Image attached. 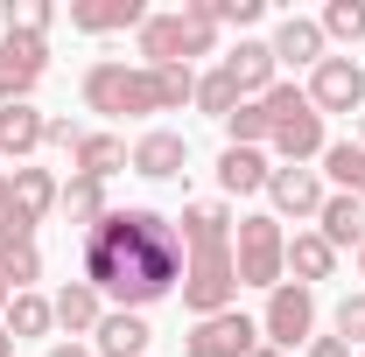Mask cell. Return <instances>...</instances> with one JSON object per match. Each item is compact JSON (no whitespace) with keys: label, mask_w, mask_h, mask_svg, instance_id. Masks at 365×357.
I'll return each mask as SVG.
<instances>
[{"label":"cell","mask_w":365,"mask_h":357,"mask_svg":"<svg viewBox=\"0 0 365 357\" xmlns=\"http://www.w3.org/2000/svg\"><path fill=\"white\" fill-rule=\"evenodd\" d=\"M85 280L113 294L120 309H148L169 287H182V231L162 211H106L85 231Z\"/></svg>","instance_id":"cell-1"},{"label":"cell","mask_w":365,"mask_h":357,"mask_svg":"<svg viewBox=\"0 0 365 357\" xmlns=\"http://www.w3.org/2000/svg\"><path fill=\"white\" fill-rule=\"evenodd\" d=\"M182 309L197 315H225L232 294H239V267H232V211L197 196L182 203Z\"/></svg>","instance_id":"cell-2"},{"label":"cell","mask_w":365,"mask_h":357,"mask_svg":"<svg viewBox=\"0 0 365 357\" xmlns=\"http://www.w3.org/2000/svg\"><path fill=\"white\" fill-rule=\"evenodd\" d=\"M197 98V70L190 63H127L106 56L85 70V105L106 119H140V112H176Z\"/></svg>","instance_id":"cell-3"},{"label":"cell","mask_w":365,"mask_h":357,"mask_svg":"<svg viewBox=\"0 0 365 357\" xmlns=\"http://www.w3.org/2000/svg\"><path fill=\"white\" fill-rule=\"evenodd\" d=\"M134 36H140V63H190V56L218 49V14H211V0H182L169 14H148Z\"/></svg>","instance_id":"cell-4"},{"label":"cell","mask_w":365,"mask_h":357,"mask_svg":"<svg viewBox=\"0 0 365 357\" xmlns=\"http://www.w3.org/2000/svg\"><path fill=\"white\" fill-rule=\"evenodd\" d=\"M267 112H274V134H267V147L281 154V169H309L323 147V112L309 105V91H295V85H274L267 91Z\"/></svg>","instance_id":"cell-5"},{"label":"cell","mask_w":365,"mask_h":357,"mask_svg":"<svg viewBox=\"0 0 365 357\" xmlns=\"http://www.w3.org/2000/svg\"><path fill=\"white\" fill-rule=\"evenodd\" d=\"M232 267H239V287H281L288 280V231H281V218H239L232 224Z\"/></svg>","instance_id":"cell-6"},{"label":"cell","mask_w":365,"mask_h":357,"mask_svg":"<svg viewBox=\"0 0 365 357\" xmlns=\"http://www.w3.org/2000/svg\"><path fill=\"white\" fill-rule=\"evenodd\" d=\"M43 70H49V36H29V28L0 36V105H29Z\"/></svg>","instance_id":"cell-7"},{"label":"cell","mask_w":365,"mask_h":357,"mask_svg":"<svg viewBox=\"0 0 365 357\" xmlns=\"http://www.w3.org/2000/svg\"><path fill=\"white\" fill-rule=\"evenodd\" d=\"M260 329H267L274 351H295L309 329H317V287H295V280H281L267 294V315H260Z\"/></svg>","instance_id":"cell-8"},{"label":"cell","mask_w":365,"mask_h":357,"mask_svg":"<svg viewBox=\"0 0 365 357\" xmlns=\"http://www.w3.org/2000/svg\"><path fill=\"white\" fill-rule=\"evenodd\" d=\"M253 343H260V322H253V315H239V309L204 315V322L182 336V351H190V357H246Z\"/></svg>","instance_id":"cell-9"},{"label":"cell","mask_w":365,"mask_h":357,"mask_svg":"<svg viewBox=\"0 0 365 357\" xmlns=\"http://www.w3.org/2000/svg\"><path fill=\"white\" fill-rule=\"evenodd\" d=\"M309 105L317 112H365V70L351 56H323L309 70Z\"/></svg>","instance_id":"cell-10"},{"label":"cell","mask_w":365,"mask_h":357,"mask_svg":"<svg viewBox=\"0 0 365 357\" xmlns=\"http://www.w3.org/2000/svg\"><path fill=\"white\" fill-rule=\"evenodd\" d=\"M267 196H274L281 218H317V211H323V176H317V169H274Z\"/></svg>","instance_id":"cell-11"},{"label":"cell","mask_w":365,"mask_h":357,"mask_svg":"<svg viewBox=\"0 0 365 357\" xmlns=\"http://www.w3.org/2000/svg\"><path fill=\"white\" fill-rule=\"evenodd\" d=\"M56 196H63V189H56V176H49V169H14V176H7V203H0V211L43 224L49 211H56Z\"/></svg>","instance_id":"cell-12"},{"label":"cell","mask_w":365,"mask_h":357,"mask_svg":"<svg viewBox=\"0 0 365 357\" xmlns=\"http://www.w3.org/2000/svg\"><path fill=\"white\" fill-rule=\"evenodd\" d=\"M91 343H98V357H148L155 329H148V315H134V309H106V322L91 329Z\"/></svg>","instance_id":"cell-13"},{"label":"cell","mask_w":365,"mask_h":357,"mask_svg":"<svg viewBox=\"0 0 365 357\" xmlns=\"http://www.w3.org/2000/svg\"><path fill=\"white\" fill-rule=\"evenodd\" d=\"M182 161H190V140L169 134V127H155V134H140V140H134V176L169 182V176H182Z\"/></svg>","instance_id":"cell-14"},{"label":"cell","mask_w":365,"mask_h":357,"mask_svg":"<svg viewBox=\"0 0 365 357\" xmlns=\"http://www.w3.org/2000/svg\"><path fill=\"white\" fill-rule=\"evenodd\" d=\"M140 21H148L140 0H71V28H85V36H120Z\"/></svg>","instance_id":"cell-15"},{"label":"cell","mask_w":365,"mask_h":357,"mask_svg":"<svg viewBox=\"0 0 365 357\" xmlns=\"http://www.w3.org/2000/svg\"><path fill=\"white\" fill-rule=\"evenodd\" d=\"M49 309H56V322H63V329H71V343H78V336H91V329L106 322V294H98L91 280H71Z\"/></svg>","instance_id":"cell-16"},{"label":"cell","mask_w":365,"mask_h":357,"mask_svg":"<svg viewBox=\"0 0 365 357\" xmlns=\"http://www.w3.org/2000/svg\"><path fill=\"white\" fill-rule=\"evenodd\" d=\"M267 176H274L267 147H225V154H218V182H225L232 196H253V189H267Z\"/></svg>","instance_id":"cell-17"},{"label":"cell","mask_w":365,"mask_h":357,"mask_svg":"<svg viewBox=\"0 0 365 357\" xmlns=\"http://www.w3.org/2000/svg\"><path fill=\"white\" fill-rule=\"evenodd\" d=\"M225 70H232V85H239V98H267L274 91V49L267 43H239L225 56Z\"/></svg>","instance_id":"cell-18"},{"label":"cell","mask_w":365,"mask_h":357,"mask_svg":"<svg viewBox=\"0 0 365 357\" xmlns=\"http://www.w3.org/2000/svg\"><path fill=\"white\" fill-rule=\"evenodd\" d=\"M71 161H78V176H91V182H106V176H120V169H134V154H127V140H120V134H85Z\"/></svg>","instance_id":"cell-19"},{"label":"cell","mask_w":365,"mask_h":357,"mask_svg":"<svg viewBox=\"0 0 365 357\" xmlns=\"http://www.w3.org/2000/svg\"><path fill=\"white\" fill-rule=\"evenodd\" d=\"M330 267H337V252H330L323 231H295V238H288V273H295V287L330 280Z\"/></svg>","instance_id":"cell-20"},{"label":"cell","mask_w":365,"mask_h":357,"mask_svg":"<svg viewBox=\"0 0 365 357\" xmlns=\"http://www.w3.org/2000/svg\"><path fill=\"white\" fill-rule=\"evenodd\" d=\"M267 49H274V63H309V70H317V63H323V28L302 21V14H288V21L274 28Z\"/></svg>","instance_id":"cell-21"},{"label":"cell","mask_w":365,"mask_h":357,"mask_svg":"<svg viewBox=\"0 0 365 357\" xmlns=\"http://www.w3.org/2000/svg\"><path fill=\"white\" fill-rule=\"evenodd\" d=\"M317 224H323V238H330V252L365 245V203H359V196H323Z\"/></svg>","instance_id":"cell-22"},{"label":"cell","mask_w":365,"mask_h":357,"mask_svg":"<svg viewBox=\"0 0 365 357\" xmlns=\"http://www.w3.org/2000/svg\"><path fill=\"white\" fill-rule=\"evenodd\" d=\"M43 112H36V105H0V154H14V161H21V154H36V147H43Z\"/></svg>","instance_id":"cell-23"},{"label":"cell","mask_w":365,"mask_h":357,"mask_svg":"<svg viewBox=\"0 0 365 357\" xmlns=\"http://www.w3.org/2000/svg\"><path fill=\"white\" fill-rule=\"evenodd\" d=\"M323 176L337 182V196H359L365 203V147L359 140H330L323 147Z\"/></svg>","instance_id":"cell-24"},{"label":"cell","mask_w":365,"mask_h":357,"mask_svg":"<svg viewBox=\"0 0 365 357\" xmlns=\"http://www.w3.org/2000/svg\"><path fill=\"white\" fill-rule=\"evenodd\" d=\"M0 280H7V294H29V287L43 280V252H36V238H0Z\"/></svg>","instance_id":"cell-25"},{"label":"cell","mask_w":365,"mask_h":357,"mask_svg":"<svg viewBox=\"0 0 365 357\" xmlns=\"http://www.w3.org/2000/svg\"><path fill=\"white\" fill-rule=\"evenodd\" d=\"M56 211L78 224V231H91V224L106 218V182H91V176H71L63 182V196H56Z\"/></svg>","instance_id":"cell-26"},{"label":"cell","mask_w":365,"mask_h":357,"mask_svg":"<svg viewBox=\"0 0 365 357\" xmlns=\"http://www.w3.org/2000/svg\"><path fill=\"white\" fill-rule=\"evenodd\" d=\"M0 322H7V336L21 343V336H49V329H56V309L29 287V294H14V302H7V315H0Z\"/></svg>","instance_id":"cell-27"},{"label":"cell","mask_w":365,"mask_h":357,"mask_svg":"<svg viewBox=\"0 0 365 357\" xmlns=\"http://www.w3.org/2000/svg\"><path fill=\"white\" fill-rule=\"evenodd\" d=\"M267 134H274L267 98H239V112L225 119V147H267Z\"/></svg>","instance_id":"cell-28"},{"label":"cell","mask_w":365,"mask_h":357,"mask_svg":"<svg viewBox=\"0 0 365 357\" xmlns=\"http://www.w3.org/2000/svg\"><path fill=\"white\" fill-rule=\"evenodd\" d=\"M190 105H197V112H211V119H218V127H225L232 112H239V85H232V70H225V63H218V70H204V78H197V98H190Z\"/></svg>","instance_id":"cell-29"},{"label":"cell","mask_w":365,"mask_h":357,"mask_svg":"<svg viewBox=\"0 0 365 357\" xmlns=\"http://www.w3.org/2000/svg\"><path fill=\"white\" fill-rule=\"evenodd\" d=\"M317 28H323V43H365V0H330Z\"/></svg>","instance_id":"cell-30"},{"label":"cell","mask_w":365,"mask_h":357,"mask_svg":"<svg viewBox=\"0 0 365 357\" xmlns=\"http://www.w3.org/2000/svg\"><path fill=\"white\" fill-rule=\"evenodd\" d=\"M56 7L49 0H7V28H29V36H49Z\"/></svg>","instance_id":"cell-31"},{"label":"cell","mask_w":365,"mask_h":357,"mask_svg":"<svg viewBox=\"0 0 365 357\" xmlns=\"http://www.w3.org/2000/svg\"><path fill=\"white\" fill-rule=\"evenodd\" d=\"M337 336L365 351V294H344V302H337Z\"/></svg>","instance_id":"cell-32"},{"label":"cell","mask_w":365,"mask_h":357,"mask_svg":"<svg viewBox=\"0 0 365 357\" xmlns=\"http://www.w3.org/2000/svg\"><path fill=\"white\" fill-rule=\"evenodd\" d=\"M211 14H218V21H232V28H253L267 7H260V0H211Z\"/></svg>","instance_id":"cell-33"},{"label":"cell","mask_w":365,"mask_h":357,"mask_svg":"<svg viewBox=\"0 0 365 357\" xmlns=\"http://www.w3.org/2000/svg\"><path fill=\"white\" fill-rule=\"evenodd\" d=\"M78 140H85V134H78L71 119H49V127H43V147H63V154H78Z\"/></svg>","instance_id":"cell-34"},{"label":"cell","mask_w":365,"mask_h":357,"mask_svg":"<svg viewBox=\"0 0 365 357\" xmlns=\"http://www.w3.org/2000/svg\"><path fill=\"white\" fill-rule=\"evenodd\" d=\"M309 357H351L344 336H309Z\"/></svg>","instance_id":"cell-35"},{"label":"cell","mask_w":365,"mask_h":357,"mask_svg":"<svg viewBox=\"0 0 365 357\" xmlns=\"http://www.w3.org/2000/svg\"><path fill=\"white\" fill-rule=\"evenodd\" d=\"M49 357H91V351H85V343H56Z\"/></svg>","instance_id":"cell-36"},{"label":"cell","mask_w":365,"mask_h":357,"mask_svg":"<svg viewBox=\"0 0 365 357\" xmlns=\"http://www.w3.org/2000/svg\"><path fill=\"white\" fill-rule=\"evenodd\" d=\"M246 357H288V351H274V343H253V351H246Z\"/></svg>","instance_id":"cell-37"},{"label":"cell","mask_w":365,"mask_h":357,"mask_svg":"<svg viewBox=\"0 0 365 357\" xmlns=\"http://www.w3.org/2000/svg\"><path fill=\"white\" fill-rule=\"evenodd\" d=\"M0 357H14V336H7V322H0Z\"/></svg>","instance_id":"cell-38"},{"label":"cell","mask_w":365,"mask_h":357,"mask_svg":"<svg viewBox=\"0 0 365 357\" xmlns=\"http://www.w3.org/2000/svg\"><path fill=\"white\" fill-rule=\"evenodd\" d=\"M7 302H14V294H7V280H0V315H7Z\"/></svg>","instance_id":"cell-39"},{"label":"cell","mask_w":365,"mask_h":357,"mask_svg":"<svg viewBox=\"0 0 365 357\" xmlns=\"http://www.w3.org/2000/svg\"><path fill=\"white\" fill-rule=\"evenodd\" d=\"M0 203H7V169H0Z\"/></svg>","instance_id":"cell-40"},{"label":"cell","mask_w":365,"mask_h":357,"mask_svg":"<svg viewBox=\"0 0 365 357\" xmlns=\"http://www.w3.org/2000/svg\"><path fill=\"white\" fill-rule=\"evenodd\" d=\"M359 147H365V119H359Z\"/></svg>","instance_id":"cell-41"},{"label":"cell","mask_w":365,"mask_h":357,"mask_svg":"<svg viewBox=\"0 0 365 357\" xmlns=\"http://www.w3.org/2000/svg\"><path fill=\"white\" fill-rule=\"evenodd\" d=\"M359 273H365V245H359Z\"/></svg>","instance_id":"cell-42"},{"label":"cell","mask_w":365,"mask_h":357,"mask_svg":"<svg viewBox=\"0 0 365 357\" xmlns=\"http://www.w3.org/2000/svg\"><path fill=\"white\" fill-rule=\"evenodd\" d=\"M359 357H365V351H359Z\"/></svg>","instance_id":"cell-43"}]
</instances>
